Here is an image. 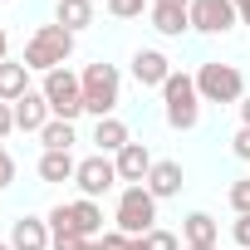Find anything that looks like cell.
Here are the masks:
<instances>
[{"mask_svg":"<svg viewBox=\"0 0 250 250\" xmlns=\"http://www.w3.org/2000/svg\"><path fill=\"white\" fill-rule=\"evenodd\" d=\"M69 54H74V35H69L64 25H40V30L30 35V44H25V69L54 74V69L69 64Z\"/></svg>","mask_w":250,"mask_h":250,"instance_id":"cell-1","label":"cell"},{"mask_svg":"<svg viewBox=\"0 0 250 250\" xmlns=\"http://www.w3.org/2000/svg\"><path fill=\"white\" fill-rule=\"evenodd\" d=\"M83 113H93V118H113V108L123 103V74L113 69V64H88L83 74Z\"/></svg>","mask_w":250,"mask_h":250,"instance_id":"cell-2","label":"cell"},{"mask_svg":"<svg viewBox=\"0 0 250 250\" xmlns=\"http://www.w3.org/2000/svg\"><path fill=\"white\" fill-rule=\"evenodd\" d=\"M162 108H167V123L177 133H191L196 118H201V93H196V74H177L162 83Z\"/></svg>","mask_w":250,"mask_h":250,"instance_id":"cell-3","label":"cell"},{"mask_svg":"<svg viewBox=\"0 0 250 250\" xmlns=\"http://www.w3.org/2000/svg\"><path fill=\"white\" fill-rule=\"evenodd\" d=\"M196 93L201 103H240L245 98V79L235 64H221V59H206L196 69Z\"/></svg>","mask_w":250,"mask_h":250,"instance_id":"cell-4","label":"cell"},{"mask_svg":"<svg viewBox=\"0 0 250 250\" xmlns=\"http://www.w3.org/2000/svg\"><path fill=\"white\" fill-rule=\"evenodd\" d=\"M40 93H44L49 113H54V118H64V123H74V118L83 113V79H79L69 64H64V69H54V74H44Z\"/></svg>","mask_w":250,"mask_h":250,"instance_id":"cell-5","label":"cell"},{"mask_svg":"<svg viewBox=\"0 0 250 250\" xmlns=\"http://www.w3.org/2000/svg\"><path fill=\"white\" fill-rule=\"evenodd\" d=\"M113 221H118L123 235H147V230H157V226H152V221H157V196H152L147 187H123Z\"/></svg>","mask_w":250,"mask_h":250,"instance_id":"cell-6","label":"cell"},{"mask_svg":"<svg viewBox=\"0 0 250 250\" xmlns=\"http://www.w3.org/2000/svg\"><path fill=\"white\" fill-rule=\"evenodd\" d=\"M187 15H191V30L196 35H226V30H235V0H191L187 5Z\"/></svg>","mask_w":250,"mask_h":250,"instance_id":"cell-7","label":"cell"},{"mask_svg":"<svg viewBox=\"0 0 250 250\" xmlns=\"http://www.w3.org/2000/svg\"><path fill=\"white\" fill-rule=\"evenodd\" d=\"M74 187H79L88 201H98L103 191H113V187H118V167H113V157H103V152L83 157L79 172H74Z\"/></svg>","mask_w":250,"mask_h":250,"instance_id":"cell-8","label":"cell"},{"mask_svg":"<svg viewBox=\"0 0 250 250\" xmlns=\"http://www.w3.org/2000/svg\"><path fill=\"white\" fill-rule=\"evenodd\" d=\"M133 79H138V88H162L172 79V59L162 49H138L133 54Z\"/></svg>","mask_w":250,"mask_h":250,"instance_id":"cell-9","label":"cell"},{"mask_svg":"<svg viewBox=\"0 0 250 250\" xmlns=\"http://www.w3.org/2000/svg\"><path fill=\"white\" fill-rule=\"evenodd\" d=\"M113 167H118V182L143 187V182H147V172H152V152H147L143 143H128V147L113 157Z\"/></svg>","mask_w":250,"mask_h":250,"instance_id":"cell-10","label":"cell"},{"mask_svg":"<svg viewBox=\"0 0 250 250\" xmlns=\"http://www.w3.org/2000/svg\"><path fill=\"white\" fill-rule=\"evenodd\" d=\"M157 201H167V196H182V187H187V177H182V162H152V172H147V182H143Z\"/></svg>","mask_w":250,"mask_h":250,"instance_id":"cell-11","label":"cell"},{"mask_svg":"<svg viewBox=\"0 0 250 250\" xmlns=\"http://www.w3.org/2000/svg\"><path fill=\"white\" fill-rule=\"evenodd\" d=\"M54 113H49V103H44V93H25L20 103H15V128L20 133H44V123H49Z\"/></svg>","mask_w":250,"mask_h":250,"instance_id":"cell-12","label":"cell"},{"mask_svg":"<svg viewBox=\"0 0 250 250\" xmlns=\"http://www.w3.org/2000/svg\"><path fill=\"white\" fill-rule=\"evenodd\" d=\"M10 245L15 250H49L54 235H49V221H35V216H20L15 230H10Z\"/></svg>","mask_w":250,"mask_h":250,"instance_id":"cell-13","label":"cell"},{"mask_svg":"<svg viewBox=\"0 0 250 250\" xmlns=\"http://www.w3.org/2000/svg\"><path fill=\"white\" fill-rule=\"evenodd\" d=\"M93 143H98V152H103V157H108V152L118 157L123 147L133 143V138H128V123H123L118 113H113V118H98V123H93Z\"/></svg>","mask_w":250,"mask_h":250,"instance_id":"cell-14","label":"cell"},{"mask_svg":"<svg viewBox=\"0 0 250 250\" xmlns=\"http://www.w3.org/2000/svg\"><path fill=\"white\" fill-rule=\"evenodd\" d=\"M182 240H187V245H206V250H216V240H221V226H216V216H206V211H191V216L182 221Z\"/></svg>","mask_w":250,"mask_h":250,"instance_id":"cell-15","label":"cell"},{"mask_svg":"<svg viewBox=\"0 0 250 250\" xmlns=\"http://www.w3.org/2000/svg\"><path fill=\"white\" fill-rule=\"evenodd\" d=\"M30 93V69H25V59L15 64V59H5L0 64V103H20Z\"/></svg>","mask_w":250,"mask_h":250,"instance_id":"cell-16","label":"cell"},{"mask_svg":"<svg viewBox=\"0 0 250 250\" xmlns=\"http://www.w3.org/2000/svg\"><path fill=\"white\" fill-rule=\"evenodd\" d=\"M147 15H152V30H157V35H167V40H177V35H187V30H191L187 5H152Z\"/></svg>","mask_w":250,"mask_h":250,"instance_id":"cell-17","label":"cell"},{"mask_svg":"<svg viewBox=\"0 0 250 250\" xmlns=\"http://www.w3.org/2000/svg\"><path fill=\"white\" fill-rule=\"evenodd\" d=\"M69 211H74V230H79L83 240H98V235H103V206H98V201L79 196V201H69Z\"/></svg>","mask_w":250,"mask_h":250,"instance_id":"cell-18","label":"cell"},{"mask_svg":"<svg viewBox=\"0 0 250 250\" xmlns=\"http://www.w3.org/2000/svg\"><path fill=\"white\" fill-rule=\"evenodd\" d=\"M54 25H64L69 35L88 30L93 25V0H59V5H54Z\"/></svg>","mask_w":250,"mask_h":250,"instance_id":"cell-19","label":"cell"},{"mask_svg":"<svg viewBox=\"0 0 250 250\" xmlns=\"http://www.w3.org/2000/svg\"><path fill=\"white\" fill-rule=\"evenodd\" d=\"M74 172H79V162L69 152H44L40 157V177L44 182H74Z\"/></svg>","mask_w":250,"mask_h":250,"instance_id":"cell-20","label":"cell"},{"mask_svg":"<svg viewBox=\"0 0 250 250\" xmlns=\"http://www.w3.org/2000/svg\"><path fill=\"white\" fill-rule=\"evenodd\" d=\"M40 143H44V152H69V147H74V123L49 118V123H44V133H40Z\"/></svg>","mask_w":250,"mask_h":250,"instance_id":"cell-21","label":"cell"},{"mask_svg":"<svg viewBox=\"0 0 250 250\" xmlns=\"http://www.w3.org/2000/svg\"><path fill=\"white\" fill-rule=\"evenodd\" d=\"M44 221H49V235H79V230H74V211H69V206H54Z\"/></svg>","mask_w":250,"mask_h":250,"instance_id":"cell-22","label":"cell"},{"mask_svg":"<svg viewBox=\"0 0 250 250\" xmlns=\"http://www.w3.org/2000/svg\"><path fill=\"white\" fill-rule=\"evenodd\" d=\"M143 10H152V0H108V15H118V20H133Z\"/></svg>","mask_w":250,"mask_h":250,"instance_id":"cell-23","label":"cell"},{"mask_svg":"<svg viewBox=\"0 0 250 250\" xmlns=\"http://www.w3.org/2000/svg\"><path fill=\"white\" fill-rule=\"evenodd\" d=\"M230 206H235V216H250V177L230 182Z\"/></svg>","mask_w":250,"mask_h":250,"instance_id":"cell-24","label":"cell"},{"mask_svg":"<svg viewBox=\"0 0 250 250\" xmlns=\"http://www.w3.org/2000/svg\"><path fill=\"white\" fill-rule=\"evenodd\" d=\"M143 250H182V240L172 230H147L143 235Z\"/></svg>","mask_w":250,"mask_h":250,"instance_id":"cell-25","label":"cell"},{"mask_svg":"<svg viewBox=\"0 0 250 250\" xmlns=\"http://www.w3.org/2000/svg\"><path fill=\"white\" fill-rule=\"evenodd\" d=\"M98 245H103V250H133V235H123V230L113 226L108 235H98Z\"/></svg>","mask_w":250,"mask_h":250,"instance_id":"cell-26","label":"cell"},{"mask_svg":"<svg viewBox=\"0 0 250 250\" xmlns=\"http://www.w3.org/2000/svg\"><path fill=\"white\" fill-rule=\"evenodd\" d=\"M230 152H235L240 162H250V128H245V123H240V128H235V138H230Z\"/></svg>","mask_w":250,"mask_h":250,"instance_id":"cell-27","label":"cell"},{"mask_svg":"<svg viewBox=\"0 0 250 250\" xmlns=\"http://www.w3.org/2000/svg\"><path fill=\"white\" fill-rule=\"evenodd\" d=\"M230 235H235V250H250V216H235Z\"/></svg>","mask_w":250,"mask_h":250,"instance_id":"cell-28","label":"cell"},{"mask_svg":"<svg viewBox=\"0 0 250 250\" xmlns=\"http://www.w3.org/2000/svg\"><path fill=\"white\" fill-rule=\"evenodd\" d=\"M15 133V103H0V143Z\"/></svg>","mask_w":250,"mask_h":250,"instance_id":"cell-29","label":"cell"},{"mask_svg":"<svg viewBox=\"0 0 250 250\" xmlns=\"http://www.w3.org/2000/svg\"><path fill=\"white\" fill-rule=\"evenodd\" d=\"M10 182H15V157H10L5 147H0V191H5Z\"/></svg>","mask_w":250,"mask_h":250,"instance_id":"cell-30","label":"cell"},{"mask_svg":"<svg viewBox=\"0 0 250 250\" xmlns=\"http://www.w3.org/2000/svg\"><path fill=\"white\" fill-rule=\"evenodd\" d=\"M83 245H88L83 235H54V245H49V250H83Z\"/></svg>","mask_w":250,"mask_h":250,"instance_id":"cell-31","label":"cell"},{"mask_svg":"<svg viewBox=\"0 0 250 250\" xmlns=\"http://www.w3.org/2000/svg\"><path fill=\"white\" fill-rule=\"evenodd\" d=\"M5 54H10V35H5V25H0V64H5Z\"/></svg>","mask_w":250,"mask_h":250,"instance_id":"cell-32","label":"cell"},{"mask_svg":"<svg viewBox=\"0 0 250 250\" xmlns=\"http://www.w3.org/2000/svg\"><path fill=\"white\" fill-rule=\"evenodd\" d=\"M235 15H240V20L250 25V0H235Z\"/></svg>","mask_w":250,"mask_h":250,"instance_id":"cell-33","label":"cell"},{"mask_svg":"<svg viewBox=\"0 0 250 250\" xmlns=\"http://www.w3.org/2000/svg\"><path fill=\"white\" fill-rule=\"evenodd\" d=\"M240 118H245V128H250V98H240Z\"/></svg>","mask_w":250,"mask_h":250,"instance_id":"cell-34","label":"cell"},{"mask_svg":"<svg viewBox=\"0 0 250 250\" xmlns=\"http://www.w3.org/2000/svg\"><path fill=\"white\" fill-rule=\"evenodd\" d=\"M152 5H191V0H152Z\"/></svg>","mask_w":250,"mask_h":250,"instance_id":"cell-35","label":"cell"},{"mask_svg":"<svg viewBox=\"0 0 250 250\" xmlns=\"http://www.w3.org/2000/svg\"><path fill=\"white\" fill-rule=\"evenodd\" d=\"M83 250H103V245H98V240H88V245H83Z\"/></svg>","mask_w":250,"mask_h":250,"instance_id":"cell-36","label":"cell"},{"mask_svg":"<svg viewBox=\"0 0 250 250\" xmlns=\"http://www.w3.org/2000/svg\"><path fill=\"white\" fill-rule=\"evenodd\" d=\"M187 250H206V245H187Z\"/></svg>","mask_w":250,"mask_h":250,"instance_id":"cell-37","label":"cell"},{"mask_svg":"<svg viewBox=\"0 0 250 250\" xmlns=\"http://www.w3.org/2000/svg\"><path fill=\"white\" fill-rule=\"evenodd\" d=\"M0 250H15V245H0Z\"/></svg>","mask_w":250,"mask_h":250,"instance_id":"cell-38","label":"cell"}]
</instances>
